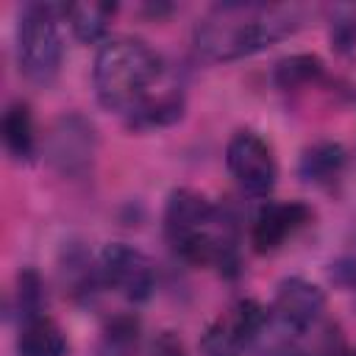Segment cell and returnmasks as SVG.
I'll use <instances>...</instances> for the list:
<instances>
[{"label": "cell", "instance_id": "cell-1", "mask_svg": "<svg viewBox=\"0 0 356 356\" xmlns=\"http://www.w3.org/2000/svg\"><path fill=\"white\" fill-rule=\"evenodd\" d=\"M298 28V14L278 6H220L197 22L195 47L211 61L253 56Z\"/></svg>", "mask_w": 356, "mask_h": 356}, {"label": "cell", "instance_id": "cell-2", "mask_svg": "<svg viewBox=\"0 0 356 356\" xmlns=\"http://www.w3.org/2000/svg\"><path fill=\"white\" fill-rule=\"evenodd\" d=\"M164 231L172 250L192 264H214L234 270L236 236L234 225L211 200L195 189H175L164 209Z\"/></svg>", "mask_w": 356, "mask_h": 356}, {"label": "cell", "instance_id": "cell-3", "mask_svg": "<svg viewBox=\"0 0 356 356\" xmlns=\"http://www.w3.org/2000/svg\"><path fill=\"white\" fill-rule=\"evenodd\" d=\"M161 75V58L142 39H108L95 58V95L100 106L120 114H134L147 103L150 86Z\"/></svg>", "mask_w": 356, "mask_h": 356}, {"label": "cell", "instance_id": "cell-4", "mask_svg": "<svg viewBox=\"0 0 356 356\" xmlns=\"http://www.w3.org/2000/svg\"><path fill=\"white\" fill-rule=\"evenodd\" d=\"M64 44L56 22V8L44 3L25 6L17 25V64L19 72L39 86H47L61 67Z\"/></svg>", "mask_w": 356, "mask_h": 356}, {"label": "cell", "instance_id": "cell-5", "mask_svg": "<svg viewBox=\"0 0 356 356\" xmlns=\"http://www.w3.org/2000/svg\"><path fill=\"white\" fill-rule=\"evenodd\" d=\"M97 275L108 289L120 292L125 300H134V303L147 300L156 286L153 261L142 250L125 242H111L100 250Z\"/></svg>", "mask_w": 356, "mask_h": 356}, {"label": "cell", "instance_id": "cell-6", "mask_svg": "<svg viewBox=\"0 0 356 356\" xmlns=\"http://www.w3.org/2000/svg\"><path fill=\"white\" fill-rule=\"evenodd\" d=\"M264 323V306L256 300H239L214 323H209L200 337V356H242V350L261 334Z\"/></svg>", "mask_w": 356, "mask_h": 356}, {"label": "cell", "instance_id": "cell-7", "mask_svg": "<svg viewBox=\"0 0 356 356\" xmlns=\"http://www.w3.org/2000/svg\"><path fill=\"white\" fill-rule=\"evenodd\" d=\"M225 164L234 181L250 195H267L275 186L278 167L270 145L253 131H236L225 147Z\"/></svg>", "mask_w": 356, "mask_h": 356}, {"label": "cell", "instance_id": "cell-8", "mask_svg": "<svg viewBox=\"0 0 356 356\" xmlns=\"http://www.w3.org/2000/svg\"><path fill=\"white\" fill-rule=\"evenodd\" d=\"M95 142L97 136H95L92 122H86L78 114H70V117L56 120V125L50 128L47 142H44V156L58 172L78 175L89 167L95 156Z\"/></svg>", "mask_w": 356, "mask_h": 356}, {"label": "cell", "instance_id": "cell-9", "mask_svg": "<svg viewBox=\"0 0 356 356\" xmlns=\"http://www.w3.org/2000/svg\"><path fill=\"white\" fill-rule=\"evenodd\" d=\"M323 309H325V295L317 284L298 278V275L284 278L278 284L273 312L286 331H292V334L309 331L323 317Z\"/></svg>", "mask_w": 356, "mask_h": 356}, {"label": "cell", "instance_id": "cell-10", "mask_svg": "<svg viewBox=\"0 0 356 356\" xmlns=\"http://www.w3.org/2000/svg\"><path fill=\"white\" fill-rule=\"evenodd\" d=\"M312 220V209L300 200H281L264 203L250 225V242L259 253H270L281 248L295 231H300Z\"/></svg>", "mask_w": 356, "mask_h": 356}, {"label": "cell", "instance_id": "cell-11", "mask_svg": "<svg viewBox=\"0 0 356 356\" xmlns=\"http://www.w3.org/2000/svg\"><path fill=\"white\" fill-rule=\"evenodd\" d=\"M17 353L19 356H67L64 331L47 314L28 317L22 320L17 334Z\"/></svg>", "mask_w": 356, "mask_h": 356}, {"label": "cell", "instance_id": "cell-12", "mask_svg": "<svg viewBox=\"0 0 356 356\" xmlns=\"http://www.w3.org/2000/svg\"><path fill=\"white\" fill-rule=\"evenodd\" d=\"M3 142L11 156L17 159H31L36 150V134H33V117L28 103L17 100L6 108L3 114Z\"/></svg>", "mask_w": 356, "mask_h": 356}, {"label": "cell", "instance_id": "cell-13", "mask_svg": "<svg viewBox=\"0 0 356 356\" xmlns=\"http://www.w3.org/2000/svg\"><path fill=\"white\" fill-rule=\"evenodd\" d=\"M61 11L67 14L70 28L81 42H97L108 31V22L117 6L114 3H70Z\"/></svg>", "mask_w": 356, "mask_h": 356}, {"label": "cell", "instance_id": "cell-14", "mask_svg": "<svg viewBox=\"0 0 356 356\" xmlns=\"http://www.w3.org/2000/svg\"><path fill=\"white\" fill-rule=\"evenodd\" d=\"M345 164V153L339 145H331V142H323V145H314L312 150H306L303 161H300V172L306 181H314V184H323V181H331L337 178V172L342 170Z\"/></svg>", "mask_w": 356, "mask_h": 356}, {"label": "cell", "instance_id": "cell-15", "mask_svg": "<svg viewBox=\"0 0 356 356\" xmlns=\"http://www.w3.org/2000/svg\"><path fill=\"white\" fill-rule=\"evenodd\" d=\"M320 72H323L320 58H314V56H289L278 64L275 81H278L281 89H298V86L314 81Z\"/></svg>", "mask_w": 356, "mask_h": 356}, {"label": "cell", "instance_id": "cell-16", "mask_svg": "<svg viewBox=\"0 0 356 356\" xmlns=\"http://www.w3.org/2000/svg\"><path fill=\"white\" fill-rule=\"evenodd\" d=\"M17 298H19V317L28 320V317H36V314H44L42 306H44V292H42V281L33 270H25L19 275V289H17Z\"/></svg>", "mask_w": 356, "mask_h": 356}, {"label": "cell", "instance_id": "cell-17", "mask_svg": "<svg viewBox=\"0 0 356 356\" xmlns=\"http://www.w3.org/2000/svg\"><path fill=\"white\" fill-rule=\"evenodd\" d=\"M136 345V323L131 320H117L106 331V348L103 356H128L131 348Z\"/></svg>", "mask_w": 356, "mask_h": 356}, {"label": "cell", "instance_id": "cell-18", "mask_svg": "<svg viewBox=\"0 0 356 356\" xmlns=\"http://www.w3.org/2000/svg\"><path fill=\"white\" fill-rule=\"evenodd\" d=\"M150 356H186V348H184V342H181L175 334L164 331V334L156 337Z\"/></svg>", "mask_w": 356, "mask_h": 356}, {"label": "cell", "instance_id": "cell-19", "mask_svg": "<svg viewBox=\"0 0 356 356\" xmlns=\"http://www.w3.org/2000/svg\"><path fill=\"white\" fill-rule=\"evenodd\" d=\"M331 275H334L342 286H348L350 292H356V259H342V261H337L334 270H331Z\"/></svg>", "mask_w": 356, "mask_h": 356}]
</instances>
